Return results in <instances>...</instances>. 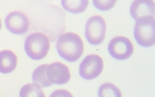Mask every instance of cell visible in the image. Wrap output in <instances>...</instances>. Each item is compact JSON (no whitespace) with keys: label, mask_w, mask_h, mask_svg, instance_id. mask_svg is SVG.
<instances>
[{"label":"cell","mask_w":155,"mask_h":97,"mask_svg":"<svg viewBox=\"0 0 155 97\" xmlns=\"http://www.w3.org/2000/svg\"><path fill=\"white\" fill-rule=\"evenodd\" d=\"M17 63V56L11 51L0 52V72L7 74L12 72L16 69Z\"/></svg>","instance_id":"30bf717a"},{"label":"cell","mask_w":155,"mask_h":97,"mask_svg":"<svg viewBox=\"0 0 155 97\" xmlns=\"http://www.w3.org/2000/svg\"><path fill=\"white\" fill-rule=\"evenodd\" d=\"M2 27V23H1V19H0V30L1 29Z\"/></svg>","instance_id":"2e32d148"},{"label":"cell","mask_w":155,"mask_h":97,"mask_svg":"<svg viewBox=\"0 0 155 97\" xmlns=\"http://www.w3.org/2000/svg\"><path fill=\"white\" fill-rule=\"evenodd\" d=\"M98 95L101 97H120L122 96V93L116 85L107 83L101 85L98 90Z\"/></svg>","instance_id":"5bb4252c"},{"label":"cell","mask_w":155,"mask_h":97,"mask_svg":"<svg viewBox=\"0 0 155 97\" xmlns=\"http://www.w3.org/2000/svg\"><path fill=\"white\" fill-rule=\"evenodd\" d=\"M117 0H93L94 6L101 11L110 10L115 6Z\"/></svg>","instance_id":"9a60e30c"},{"label":"cell","mask_w":155,"mask_h":97,"mask_svg":"<svg viewBox=\"0 0 155 97\" xmlns=\"http://www.w3.org/2000/svg\"><path fill=\"white\" fill-rule=\"evenodd\" d=\"M108 49L111 56L118 60L127 59L134 51L132 42L128 38L123 36L113 38L109 44Z\"/></svg>","instance_id":"8992f818"},{"label":"cell","mask_w":155,"mask_h":97,"mask_svg":"<svg viewBox=\"0 0 155 97\" xmlns=\"http://www.w3.org/2000/svg\"><path fill=\"white\" fill-rule=\"evenodd\" d=\"M88 0H62V5L66 11L78 14L84 12L88 6Z\"/></svg>","instance_id":"8fae6325"},{"label":"cell","mask_w":155,"mask_h":97,"mask_svg":"<svg viewBox=\"0 0 155 97\" xmlns=\"http://www.w3.org/2000/svg\"><path fill=\"white\" fill-rule=\"evenodd\" d=\"M46 76L51 83L58 85L67 83L71 79L69 68L60 62H54L48 65L46 69Z\"/></svg>","instance_id":"52a82bcc"},{"label":"cell","mask_w":155,"mask_h":97,"mask_svg":"<svg viewBox=\"0 0 155 97\" xmlns=\"http://www.w3.org/2000/svg\"><path fill=\"white\" fill-rule=\"evenodd\" d=\"M134 36L137 44L143 47H150L155 44V19L146 16L136 19Z\"/></svg>","instance_id":"7a4b0ae2"},{"label":"cell","mask_w":155,"mask_h":97,"mask_svg":"<svg viewBox=\"0 0 155 97\" xmlns=\"http://www.w3.org/2000/svg\"><path fill=\"white\" fill-rule=\"evenodd\" d=\"M5 24L8 30L17 35L27 32L30 25L28 18L20 11H13L9 14L5 19Z\"/></svg>","instance_id":"ba28073f"},{"label":"cell","mask_w":155,"mask_h":97,"mask_svg":"<svg viewBox=\"0 0 155 97\" xmlns=\"http://www.w3.org/2000/svg\"><path fill=\"white\" fill-rule=\"evenodd\" d=\"M103 67V61L100 56L96 54L89 55L81 63L79 74L85 80H93L101 74Z\"/></svg>","instance_id":"5b68a950"},{"label":"cell","mask_w":155,"mask_h":97,"mask_svg":"<svg viewBox=\"0 0 155 97\" xmlns=\"http://www.w3.org/2000/svg\"><path fill=\"white\" fill-rule=\"evenodd\" d=\"M50 48L48 38L41 33H34L27 36L25 43V50L27 55L34 60L42 59Z\"/></svg>","instance_id":"3957f363"},{"label":"cell","mask_w":155,"mask_h":97,"mask_svg":"<svg viewBox=\"0 0 155 97\" xmlns=\"http://www.w3.org/2000/svg\"><path fill=\"white\" fill-rule=\"evenodd\" d=\"M47 64L39 66L34 71L32 75V80L34 83L39 85L41 88L51 86L53 84L48 80L46 76V69Z\"/></svg>","instance_id":"7c38bea8"},{"label":"cell","mask_w":155,"mask_h":97,"mask_svg":"<svg viewBox=\"0 0 155 97\" xmlns=\"http://www.w3.org/2000/svg\"><path fill=\"white\" fill-rule=\"evenodd\" d=\"M155 11L153 0H134L130 7V14L135 21L143 16H154Z\"/></svg>","instance_id":"9c48e42d"},{"label":"cell","mask_w":155,"mask_h":97,"mask_svg":"<svg viewBox=\"0 0 155 97\" xmlns=\"http://www.w3.org/2000/svg\"><path fill=\"white\" fill-rule=\"evenodd\" d=\"M21 97H44L42 88L35 83L29 84L24 86L20 91Z\"/></svg>","instance_id":"4fadbf2b"},{"label":"cell","mask_w":155,"mask_h":97,"mask_svg":"<svg viewBox=\"0 0 155 97\" xmlns=\"http://www.w3.org/2000/svg\"><path fill=\"white\" fill-rule=\"evenodd\" d=\"M106 24L100 16H95L88 19L86 24L85 36L89 44L97 45L102 44L105 39Z\"/></svg>","instance_id":"277c9868"},{"label":"cell","mask_w":155,"mask_h":97,"mask_svg":"<svg viewBox=\"0 0 155 97\" xmlns=\"http://www.w3.org/2000/svg\"><path fill=\"white\" fill-rule=\"evenodd\" d=\"M56 47L60 56L69 62L77 61L84 51L81 38L77 33L72 32L65 33L60 35Z\"/></svg>","instance_id":"6da1fadb"}]
</instances>
